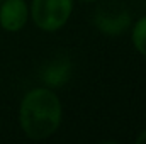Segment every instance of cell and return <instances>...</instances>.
Here are the masks:
<instances>
[{
  "label": "cell",
  "instance_id": "obj_1",
  "mask_svg": "<svg viewBox=\"0 0 146 144\" xmlns=\"http://www.w3.org/2000/svg\"><path fill=\"white\" fill-rule=\"evenodd\" d=\"M63 105L58 93L48 87L29 90L19 105V124L26 137L42 141L51 137L61 126Z\"/></svg>",
  "mask_w": 146,
  "mask_h": 144
},
{
  "label": "cell",
  "instance_id": "obj_2",
  "mask_svg": "<svg viewBox=\"0 0 146 144\" xmlns=\"http://www.w3.org/2000/svg\"><path fill=\"white\" fill-rule=\"evenodd\" d=\"M73 14V0H33L29 17L44 32H56L66 26Z\"/></svg>",
  "mask_w": 146,
  "mask_h": 144
},
{
  "label": "cell",
  "instance_id": "obj_3",
  "mask_svg": "<svg viewBox=\"0 0 146 144\" xmlns=\"http://www.w3.org/2000/svg\"><path fill=\"white\" fill-rule=\"evenodd\" d=\"M92 22L99 32L110 37H117L122 36L131 27L133 17L122 5L107 3V5L97 7V10L94 12Z\"/></svg>",
  "mask_w": 146,
  "mask_h": 144
},
{
  "label": "cell",
  "instance_id": "obj_4",
  "mask_svg": "<svg viewBox=\"0 0 146 144\" xmlns=\"http://www.w3.org/2000/svg\"><path fill=\"white\" fill-rule=\"evenodd\" d=\"M29 20V5L26 0H2L0 2V27L7 32L24 29Z\"/></svg>",
  "mask_w": 146,
  "mask_h": 144
},
{
  "label": "cell",
  "instance_id": "obj_5",
  "mask_svg": "<svg viewBox=\"0 0 146 144\" xmlns=\"http://www.w3.org/2000/svg\"><path fill=\"white\" fill-rule=\"evenodd\" d=\"M73 75V65L68 56H56L48 61L41 70V81L48 88H61L65 87Z\"/></svg>",
  "mask_w": 146,
  "mask_h": 144
},
{
  "label": "cell",
  "instance_id": "obj_6",
  "mask_svg": "<svg viewBox=\"0 0 146 144\" xmlns=\"http://www.w3.org/2000/svg\"><path fill=\"white\" fill-rule=\"evenodd\" d=\"M131 41L134 49L146 58V15L139 17L136 22L131 24Z\"/></svg>",
  "mask_w": 146,
  "mask_h": 144
},
{
  "label": "cell",
  "instance_id": "obj_7",
  "mask_svg": "<svg viewBox=\"0 0 146 144\" xmlns=\"http://www.w3.org/2000/svg\"><path fill=\"white\" fill-rule=\"evenodd\" d=\"M136 144H146V129L138 134V137H136Z\"/></svg>",
  "mask_w": 146,
  "mask_h": 144
},
{
  "label": "cell",
  "instance_id": "obj_8",
  "mask_svg": "<svg viewBox=\"0 0 146 144\" xmlns=\"http://www.w3.org/2000/svg\"><path fill=\"white\" fill-rule=\"evenodd\" d=\"M82 2H88V3H94V2H100V0H82Z\"/></svg>",
  "mask_w": 146,
  "mask_h": 144
}]
</instances>
